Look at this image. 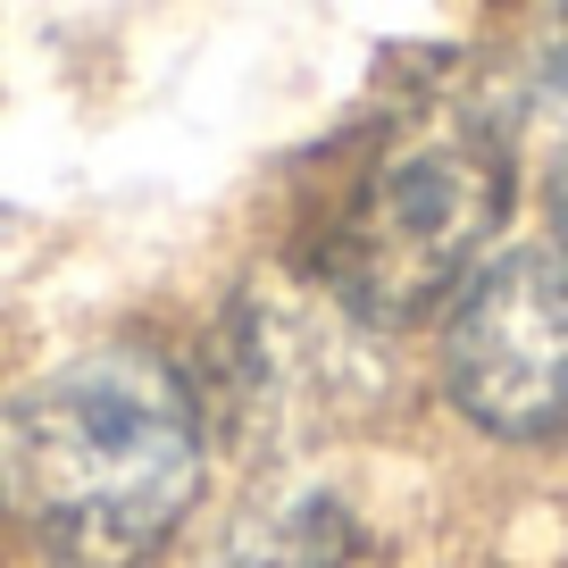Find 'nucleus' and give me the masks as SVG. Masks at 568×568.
<instances>
[{"label": "nucleus", "mask_w": 568, "mask_h": 568, "mask_svg": "<svg viewBox=\"0 0 568 568\" xmlns=\"http://www.w3.org/2000/svg\"><path fill=\"white\" fill-rule=\"evenodd\" d=\"M510 217V142L460 92H409L368 125L310 226V276L359 326H409L460 302Z\"/></svg>", "instance_id": "f03ea898"}, {"label": "nucleus", "mask_w": 568, "mask_h": 568, "mask_svg": "<svg viewBox=\"0 0 568 568\" xmlns=\"http://www.w3.org/2000/svg\"><path fill=\"white\" fill-rule=\"evenodd\" d=\"M544 84L568 92V0H551V26H544Z\"/></svg>", "instance_id": "423d86ee"}, {"label": "nucleus", "mask_w": 568, "mask_h": 568, "mask_svg": "<svg viewBox=\"0 0 568 568\" xmlns=\"http://www.w3.org/2000/svg\"><path fill=\"white\" fill-rule=\"evenodd\" d=\"M210 477V409L151 343L51 368L0 409V510L59 568H134L184 527Z\"/></svg>", "instance_id": "f257e3e1"}, {"label": "nucleus", "mask_w": 568, "mask_h": 568, "mask_svg": "<svg viewBox=\"0 0 568 568\" xmlns=\"http://www.w3.org/2000/svg\"><path fill=\"white\" fill-rule=\"evenodd\" d=\"M551 234H560V260H568V151L551 168Z\"/></svg>", "instance_id": "0eeeda50"}, {"label": "nucleus", "mask_w": 568, "mask_h": 568, "mask_svg": "<svg viewBox=\"0 0 568 568\" xmlns=\"http://www.w3.org/2000/svg\"><path fill=\"white\" fill-rule=\"evenodd\" d=\"M444 385L485 435L568 444V260L518 251L477 267L444 326Z\"/></svg>", "instance_id": "7ed1b4c3"}, {"label": "nucleus", "mask_w": 568, "mask_h": 568, "mask_svg": "<svg viewBox=\"0 0 568 568\" xmlns=\"http://www.w3.org/2000/svg\"><path fill=\"white\" fill-rule=\"evenodd\" d=\"M359 318L335 293H267L243 302L226 326V418L243 435L293 444L310 426L343 418V402L359 393Z\"/></svg>", "instance_id": "20e7f679"}, {"label": "nucleus", "mask_w": 568, "mask_h": 568, "mask_svg": "<svg viewBox=\"0 0 568 568\" xmlns=\"http://www.w3.org/2000/svg\"><path fill=\"white\" fill-rule=\"evenodd\" d=\"M210 568H352V518L318 494L251 510Z\"/></svg>", "instance_id": "39448f33"}]
</instances>
